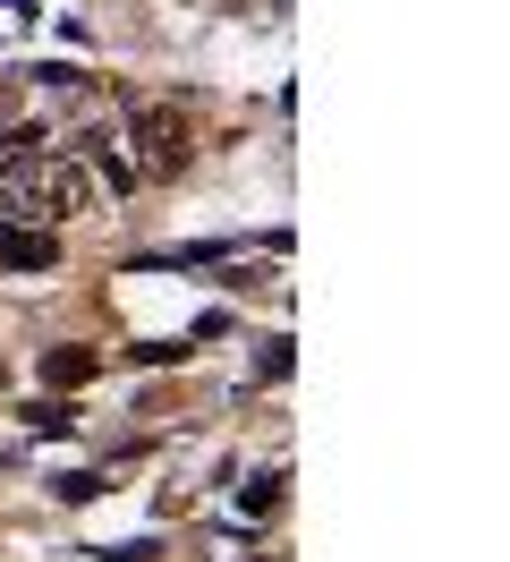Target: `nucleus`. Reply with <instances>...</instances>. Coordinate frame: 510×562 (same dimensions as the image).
I'll return each mask as SVG.
<instances>
[{
  "label": "nucleus",
  "instance_id": "nucleus-1",
  "mask_svg": "<svg viewBox=\"0 0 510 562\" xmlns=\"http://www.w3.org/2000/svg\"><path fill=\"white\" fill-rule=\"evenodd\" d=\"M9 205L34 213V222L86 213V205H94V171L68 162V154H18V162H9Z\"/></svg>",
  "mask_w": 510,
  "mask_h": 562
},
{
  "label": "nucleus",
  "instance_id": "nucleus-2",
  "mask_svg": "<svg viewBox=\"0 0 510 562\" xmlns=\"http://www.w3.org/2000/svg\"><path fill=\"white\" fill-rule=\"evenodd\" d=\"M136 145H145V171L154 179L188 171V111L179 103H136Z\"/></svg>",
  "mask_w": 510,
  "mask_h": 562
},
{
  "label": "nucleus",
  "instance_id": "nucleus-3",
  "mask_svg": "<svg viewBox=\"0 0 510 562\" xmlns=\"http://www.w3.org/2000/svg\"><path fill=\"white\" fill-rule=\"evenodd\" d=\"M0 265H9V273H52V265H60V239H52V231L0 222Z\"/></svg>",
  "mask_w": 510,
  "mask_h": 562
},
{
  "label": "nucleus",
  "instance_id": "nucleus-4",
  "mask_svg": "<svg viewBox=\"0 0 510 562\" xmlns=\"http://www.w3.org/2000/svg\"><path fill=\"white\" fill-rule=\"evenodd\" d=\"M94 375H102V358L77 350V341H68V350H43V384L52 392H77V384H94Z\"/></svg>",
  "mask_w": 510,
  "mask_h": 562
},
{
  "label": "nucleus",
  "instance_id": "nucleus-5",
  "mask_svg": "<svg viewBox=\"0 0 510 562\" xmlns=\"http://www.w3.org/2000/svg\"><path fill=\"white\" fill-rule=\"evenodd\" d=\"M26 426H34V435H68V426H77V409L52 392V401H34V409H26Z\"/></svg>",
  "mask_w": 510,
  "mask_h": 562
},
{
  "label": "nucleus",
  "instance_id": "nucleus-6",
  "mask_svg": "<svg viewBox=\"0 0 510 562\" xmlns=\"http://www.w3.org/2000/svg\"><path fill=\"white\" fill-rule=\"evenodd\" d=\"M52 486H60V503H94L102 477H94V469H68V477H52Z\"/></svg>",
  "mask_w": 510,
  "mask_h": 562
},
{
  "label": "nucleus",
  "instance_id": "nucleus-7",
  "mask_svg": "<svg viewBox=\"0 0 510 562\" xmlns=\"http://www.w3.org/2000/svg\"><path fill=\"white\" fill-rule=\"evenodd\" d=\"M272 494H281V469H264V477H256V486L238 494V503H247V512H272Z\"/></svg>",
  "mask_w": 510,
  "mask_h": 562
}]
</instances>
